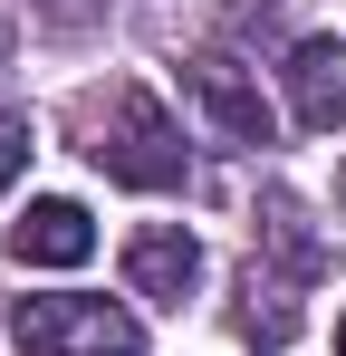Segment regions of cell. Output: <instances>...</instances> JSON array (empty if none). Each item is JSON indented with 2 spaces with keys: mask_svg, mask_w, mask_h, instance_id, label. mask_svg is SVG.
<instances>
[{
  "mask_svg": "<svg viewBox=\"0 0 346 356\" xmlns=\"http://www.w3.org/2000/svg\"><path fill=\"white\" fill-rule=\"evenodd\" d=\"M183 97L202 106V125H212L222 145H270V106H260V87H250L240 58H222V49L183 58Z\"/></svg>",
  "mask_w": 346,
  "mask_h": 356,
  "instance_id": "3957f363",
  "label": "cell"
},
{
  "mask_svg": "<svg viewBox=\"0 0 346 356\" xmlns=\"http://www.w3.org/2000/svg\"><path fill=\"white\" fill-rule=\"evenodd\" d=\"M10 337L29 356H145V327L115 298H19Z\"/></svg>",
  "mask_w": 346,
  "mask_h": 356,
  "instance_id": "7a4b0ae2",
  "label": "cell"
},
{
  "mask_svg": "<svg viewBox=\"0 0 346 356\" xmlns=\"http://www.w3.org/2000/svg\"><path fill=\"white\" fill-rule=\"evenodd\" d=\"M77 135H87V164L106 183H125V193H173V183L192 174L183 164V135H173V116L135 87V77H115V87H97L87 106H77Z\"/></svg>",
  "mask_w": 346,
  "mask_h": 356,
  "instance_id": "6da1fadb",
  "label": "cell"
},
{
  "mask_svg": "<svg viewBox=\"0 0 346 356\" xmlns=\"http://www.w3.org/2000/svg\"><path fill=\"white\" fill-rule=\"evenodd\" d=\"M87 250H97V222H87V202H67V193L29 202V212L10 222V260H19V270H77Z\"/></svg>",
  "mask_w": 346,
  "mask_h": 356,
  "instance_id": "277c9868",
  "label": "cell"
},
{
  "mask_svg": "<svg viewBox=\"0 0 346 356\" xmlns=\"http://www.w3.org/2000/svg\"><path fill=\"white\" fill-rule=\"evenodd\" d=\"M288 116L308 125V135H327L346 116V49L337 39H298L288 49Z\"/></svg>",
  "mask_w": 346,
  "mask_h": 356,
  "instance_id": "5b68a950",
  "label": "cell"
},
{
  "mask_svg": "<svg viewBox=\"0 0 346 356\" xmlns=\"http://www.w3.org/2000/svg\"><path fill=\"white\" fill-rule=\"evenodd\" d=\"M337 356H346V318H337Z\"/></svg>",
  "mask_w": 346,
  "mask_h": 356,
  "instance_id": "ba28073f",
  "label": "cell"
},
{
  "mask_svg": "<svg viewBox=\"0 0 346 356\" xmlns=\"http://www.w3.org/2000/svg\"><path fill=\"white\" fill-rule=\"evenodd\" d=\"M125 280H135V298H183L192 280H202V241L173 232V222L135 232V241H125Z\"/></svg>",
  "mask_w": 346,
  "mask_h": 356,
  "instance_id": "8992f818",
  "label": "cell"
},
{
  "mask_svg": "<svg viewBox=\"0 0 346 356\" xmlns=\"http://www.w3.org/2000/svg\"><path fill=\"white\" fill-rule=\"evenodd\" d=\"M19 164H29V125H19L10 106H0V193L19 183Z\"/></svg>",
  "mask_w": 346,
  "mask_h": 356,
  "instance_id": "52a82bcc",
  "label": "cell"
}]
</instances>
